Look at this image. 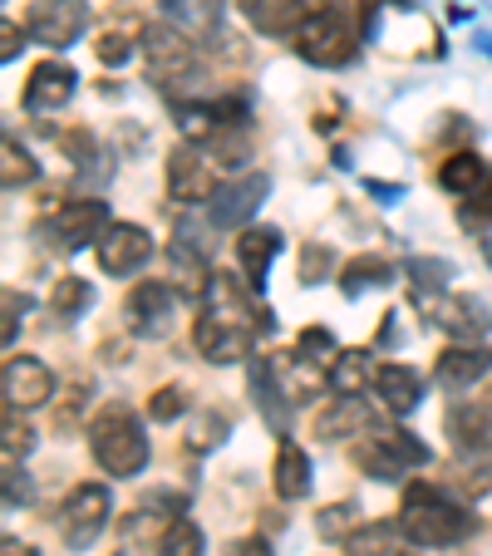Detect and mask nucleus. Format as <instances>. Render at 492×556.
<instances>
[{"label": "nucleus", "mask_w": 492, "mask_h": 556, "mask_svg": "<svg viewBox=\"0 0 492 556\" xmlns=\"http://www.w3.org/2000/svg\"><path fill=\"white\" fill-rule=\"evenodd\" d=\"M492 182V168L482 163L478 153H449L443 157V168H439V188L443 192H453V198H478L482 188Z\"/></svg>", "instance_id": "obj_24"}, {"label": "nucleus", "mask_w": 492, "mask_h": 556, "mask_svg": "<svg viewBox=\"0 0 492 556\" xmlns=\"http://www.w3.org/2000/svg\"><path fill=\"white\" fill-rule=\"evenodd\" d=\"M463 222H468V227H482L492 237V182L478 192V198L463 202Z\"/></svg>", "instance_id": "obj_36"}, {"label": "nucleus", "mask_w": 492, "mask_h": 556, "mask_svg": "<svg viewBox=\"0 0 492 556\" xmlns=\"http://www.w3.org/2000/svg\"><path fill=\"white\" fill-rule=\"evenodd\" d=\"M488 409H492V394H488Z\"/></svg>", "instance_id": "obj_47"}, {"label": "nucleus", "mask_w": 492, "mask_h": 556, "mask_svg": "<svg viewBox=\"0 0 492 556\" xmlns=\"http://www.w3.org/2000/svg\"><path fill=\"white\" fill-rule=\"evenodd\" d=\"M0 556H35V552L25 542H15V536H5V542H0Z\"/></svg>", "instance_id": "obj_44"}, {"label": "nucleus", "mask_w": 492, "mask_h": 556, "mask_svg": "<svg viewBox=\"0 0 492 556\" xmlns=\"http://www.w3.org/2000/svg\"><path fill=\"white\" fill-rule=\"evenodd\" d=\"M138 54H143V70H148L153 85H173V79H182V74L192 70V60H198L188 30L173 25V21L143 25V35H138Z\"/></svg>", "instance_id": "obj_6"}, {"label": "nucleus", "mask_w": 492, "mask_h": 556, "mask_svg": "<svg viewBox=\"0 0 492 556\" xmlns=\"http://www.w3.org/2000/svg\"><path fill=\"white\" fill-rule=\"evenodd\" d=\"M399 542H408L399 522H359L345 536V556H399Z\"/></svg>", "instance_id": "obj_27"}, {"label": "nucleus", "mask_w": 492, "mask_h": 556, "mask_svg": "<svg viewBox=\"0 0 492 556\" xmlns=\"http://www.w3.org/2000/svg\"><path fill=\"white\" fill-rule=\"evenodd\" d=\"M272 483H276V497H281V503H305V497H311V488H315V478H311V453H305L301 443L286 439L281 448H276Z\"/></svg>", "instance_id": "obj_22"}, {"label": "nucleus", "mask_w": 492, "mask_h": 556, "mask_svg": "<svg viewBox=\"0 0 492 556\" xmlns=\"http://www.w3.org/2000/svg\"><path fill=\"white\" fill-rule=\"evenodd\" d=\"M369 192L375 198H399V188H389V182H369Z\"/></svg>", "instance_id": "obj_45"}, {"label": "nucleus", "mask_w": 492, "mask_h": 556, "mask_svg": "<svg viewBox=\"0 0 492 556\" xmlns=\"http://www.w3.org/2000/svg\"><path fill=\"white\" fill-rule=\"evenodd\" d=\"M0 394H5V409H40V404L54 400V375L45 359L35 355H11L5 369H0Z\"/></svg>", "instance_id": "obj_10"}, {"label": "nucleus", "mask_w": 492, "mask_h": 556, "mask_svg": "<svg viewBox=\"0 0 492 556\" xmlns=\"http://www.w3.org/2000/svg\"><path fill=\"white\" fill-rule=\"evenodd\" d=\"M173 311H178V291H173L168 281H138L134 291H128V301H124L128 326H134L143 340L168 336Z\"/></svg>", "instance_id": "obj_11"}, {"label": "nucleus", "mask_w": 492, "mask_h": 556, "mask_svg": "<svg viewBox=\"0 0 492 556\" xmlns=\"http://www.w3.org/2000/svg\"><path fill=\"white\" fill-rule=\"evenodd\" d=\"M74 85H79L74 64H64V60L35 64L30 85H25V109H30V114H60V109L74 99Z\"/></svg>", "instance_id": "obj_15"}, {"label": "nucleus", "mask_w": 492, "mask_h": 556, "mask_svg": "<svg viewBox=\"0 0 492 556\" xmlns=\"http://www.w3.org/2000/svg\"><path fill=\"white\" fill-rule=\"evenodd\" d=\"M54 237H60V247L64 252H85L89 242H99L114 222H109V202H99V198H74V202H64L60 212H54Z\"/></svg>", "instance_id": "obj_13"}, {"label": "nucleus", "mask_w": 492, "mask_h": 556, "mask_svg": "<svg viewBox=\"0 0 492 556\" xmlns=\"http://www.w3.org/2000/svg\"><path fill=\"white\" fill-rule=\"evenodd\" d=\"M89 453L109 478H138L148 468V433L134 409L109 404L94 424H89Z\"/></svg>", "instance_id": "obj_3"}, {"label": "nucleus", "mask_w": 492, "mask_h": 556, "mask_svg": "<svg viewBox=\"0 0 492 556\" xmlns=\"http://www.w3.org/2000/svg\"><path fill=\"white\" fill-rule=\"evenodd\" d=\"M350 458H355L359 472H369L379 483H399V478H408L414 468H424L433 453H429V443H419L408 429H375V433H365V439H355Z\"/></svg>", "instance_id": "obj_4"}, {"label": "nucleus", "mask_w": 492, "mask_h": 556, "mask_svg": "<svg viewBox=\"0 0 492 556\" xmlns=\"http://www.w3.org/2000/svg\"><path fill=\"white\" fill-rule=\"evenodd\" d=\"M202 552H207V542H202V527L192 517H173L163 527V536H157V556H202Z\"/></svg>", "instance_id": "obj_30"}, {"label": "nucleus", "mask_w": 492, "mask_h": 556, "mask_svg": "<svg viewBox=\"0 0 492 556\" xmlns=\"http://www.w3.org/2000/svg\"><path fill=\"white\" fill-rule=\"evenodd\" d=\"M89 25V5L85 0H35L30 15H25V30L35 45H50V50H70Z\"/></svg>", "instance_id": "obj_9"}, {"label": "nucleus", "mask_w": 492, "mask_h": 556, "mask_svg": "<svg viewBox=\"0 0 492 556\" xmlns=\"http://www.w3.org/2000/svg\"><path fill=\"white\" fill-rule=\"evenodd\" d=\"M394 281V266L384 262V256L365 252V256H350L345 266H340V291L345 295H365V291H379V286Z\"/></svg>", "instance_id": "obj_28"}, {"label": "nucleus", "mask_w": 492, "mask_h": 556, "mask_svg": "<svg viewBox=\"0 0 492 556\" xmlns=\"http://www.w3.org/2000/svg\"><path fill=\"white\" fill-rule=\"evenodd\" d=\"M247 384H252V400L262 404L266 424H272V429H286V404H295V400H291V389L281 384V365L256 355L252 369H247Z\"/></svg>", "instance_id": "obj_21"}, {"label": "nucleus", "mask_w": 492, "mask_h": 556, "mask_svg": "<svg viewBox=\"0 0 492 556\" xmlns=\"http://www.w3.org/2000/svg\"><path fill=\"white\" fill-rule=\"evenodd\" d=\"M25 45H21V30H15V21H5L0 25V60H15Z\"/></svg>", "instance_id": "obj_41"}, {"label": "nucleus", "mask_w": 492, "mask_h": 556, "mask_svg": "<svg viewBox=\"0 0 492 556\" xmlns=\"http://www.w3.org/2000/svg\"><path fill=\"white\" fill-rule=\"evenodd\" d=\"M35 433L25 429V424H15V414L5 409V458H15V453H30Z\"/></svg>", "instance_id": "obj_38"}, {"label": "nucleus", "mask_w": 492, "mask_h": 556, "mask_svg": "<svg viewBox=\"0 0 492 556\" xmlns=\"http://www.w3.org/2000/svg\"><path fill=\"white\" fill-rule=\"evenodd\" d=\"M379 424H369V409L359 400H345V394H340V400H330L325 404L320 414H315V433H320V439H365V433H375Z\"/></svg>", "instance_id": "obj_23"}, {"label": "nucleus", "mask_w": 492, "mask_h": 556, "mask_svg": "<svg viewBox=\"0 0 492 556\" xmlns=\"http://www.w3.org/2000/svg\"><path fill=\"white\" fill-rule=\"evenodd\" d=\"M443 424H449L458 453H468V458L492 453V409H488V400H458Z\"/></svg>", "instance_id": "obj_16"}, {"label": "nucleus", "mask_w": 492, "mask_h": 556, "mask_svg": "<svg viewBox=\"0 0 492 556\" xmlns=\"http://www.w3.org/2000/svg\"><path fill=\"white\" fill-rule=\"evenodd\" d=\"M256 326L272 330V311L256 315V295L237 281L231 271H212L207 286V305H202L198 326H192V345L202 350V359L212 365H237V359H252V340Z\"/></svg>", "instance_id": "obj_1"}, {"label": "nucleus", "mask_w": 492, "mask_h": 556, "mask_svg": "<svg viewBox=\"0 0 492 556\" xmlns=\"http://www.w3.org/2000/svg\"><path fill=\"white\" fill-rule=\"evenodd\" d=\"M25 497H30V483H25V472L15 468V463H5V507L25 503Z\"/></svg>", "instance_id": "obj_40"}, {"label": "nucleus", "mask_w": 492, "mask_h": 556, "mask_svg": "<svg viewBox=\"0 0 492 556\" xmlns=\"http://www.w3.org/2000/svg\"><path fill=\"white\" fill-rule=\"evenodd\" d=\"M276 256H281V231L276 227H247L237 237V262H241V276H247L252 291L266 286V271H272Z\"/></svg>", "instance_id": "obj_20"}, {"label": "nucleus", "mask_w": 492, "mask_h": 556, "mask_svg": "<svg viewBox=\"0 0 492 556\" xmlns=\"http://www.w3.org/2000/svg\"><path fill=\"white\" fill-rule=\"evenodd\" d=\"M433 315H439V326L453 336V345H478L492 330V315L478 295H443Z\"/></svg>", "instance_id": "obj_18"}, {"label": "nucleus", "mask_w": 492, "mask_h": 556, "mask_svg": "<svg viewBox=\"0 0 492 556\" xmlns=\"http://www.w3.org/2000/svg\"><path fill=\"white\" fill-rule=\"evenodd\" d=\"M482 262L492 266V237H488V242H482Z\"/></svg>", "instance_id": "obj_46"}, {"label": "nucleus", "mask_w": 492, "mask_h": 556, "mask_svg": "<svg viewBox=\"0 0 492 556\" xmlns=\"http://www.w3.org/2000/svg\"><path fill=\"white\" fill-rule=\"evenodd\" d=\"M355 503H330V507H320V517H315V532L320 536H336V542H345L350 532H355Z\"/></svg>", "instance_id": "obj_35"}, {"label": "nucleus", "mask_w": 492, "mask_h": 556, "mask_svg": "<svg viewBox=\"0 0 492 556\" xmlns=\"http://www.w3.org/2000/svg\"><path fill=\"white\" fill-rule=\"evenodd\" d=\"M227 556H272V546H266L262 536H241V542L227 546Z\"/></svg>", "instance_id": "obj_42"}, {"label": "nucleus", "mask_w": 492, "mask_h": 556, "mask_svg": "<svg viewBox=\"0 0 492 556\" xmlns=\"http://www.w3.org/2000/svg\"><path fill=\"white\" fill-rule=\"evenodd\" d=\"M182 409H188V394H182V384H163L153 400H148V419H153V424L182 419Z\"/></svg>", "instance_id": "obj_34"}, {"label": "nucleus", "mask_w": 492, "mask_h": 556, "mask_svg": "<svg viewBox=\"0 0 492 556\" xmlns=\"http://www.w3.org/2000/svg\"><path fill=\"white\" fill-rule=\"evenodd\" d=\"M266 192H272V178H266V173H247V178L227 182V188L212 198V227L247 231L252 217H256V207L266 202Z\"/></svg>", "instance_id": "obj_12"}, {"label": "nucleus", "mask_w": 492, "mask_h": 556, "mask_svg": "<svg viewBox=\"0 0 492 556\" xmlns=\"http://www.w3.org/2000/svg\"><path fill=\"white\" fill-rule=\"evenodd\" d=\"M336 355H340L336 340H330V330H320V326L301 330V340H295V359H311V365H330Z\"/></svg>", "instance_id": "obj_33"}, {"label": "nucleus", "mask_w": 492, "mask_h": 556, "mask_svg": "<svg viewBox=\"0 0 492 556\" xmlns=\"http://www.w3.org/2000/svg\"><path fill=\"white\" fill-rule=\"evenodd\" d=\"M375 375H379V365L369 350H340L330 359V389L345 394V400H359L365 389H375Z\"/></svg>", "instance_id": "obj_25"}, {"label": "nucleus", "mask_w": 492, "mask_h": 556, "mask_svg": "<svg viewBox=\"0 0 492 556\" xmlns=\"http://www.w3.org/2000/svg\"><path fill=\"white\" fill-rule=\"evenodd\" d=\"M488 375H492V350L488 345H449L439 355V365H433V379H439L443 389H453V394L472 389Z\"/></svg>", "instance_id": "obj_17"}, {"label": "nucleus", "mask_w": 492, "mask_h": 556, "mask_svg": "<svg viewBox=\"0 0 492 556\" xmlns=\"http://www.w3.org/2000/svg\"><path fill=\"white\" fill-rule=\"evenodd\" d=\"M320 266H325V252L320 247H311V252H305V286L320 281Z\"/></svg>", "instance_id": "obj_43"}, {"label": "nucleus", "mask_w": 492, "mask_h": 556, "mask_svg": "<svg viewBox=\"0 0 492 556\" xmlns=\"http://www.w3.org/2000/svg\"><path fill=\"white\" fill-rule=\"evenodd\" d=\"M222 433H227V419L222 414H202V424L192 429V448H212V443H222Z\"/></svg>", "instance_id": "obj_37"}, {"label": "nucleus", "mask_w": 492, "mask_h": 556, "mask_svg": "<svg viewBox=\"0 0 492 556\" xmlns=\"http://www.w3.org/2000/svg\"><path fill=\"white\" fill-rule=\"evenodd\" d=\"M241 15L262 35H295L305 21V0H241Z\"/></svg>", "instance_id": "obj_26"}, {"label": "nucleus", "mask_w": 492, "mask_h": 556, "mask_svg": "<svg viewBox=\"0 0 492 556\" xmlns=\"http://www.w3.org/2000/svg\"><path fill=\"white\" fill-rule=\"evenodd\" d=\"M375 394H379V404H384V414H394V419H404V414H414L424 404V379L414 375L408 365H379V375H375Z\"/></svg>", "instance_id": "obj_19"}, {"label": "nucleus", "mask_w": 492, "mask_h": 556, "mask_svg": "<svg viewBox=\"0 0 492 556\" xmlns=\"http://www.w3.org/2000/svg\"><path fill=\"white\" fill-rule=\"evenodd\" d=\"M359 40H365V35L355 30V21H345V15L330 11V5H325V11H311L291 35L295 54H301L305 64H320V70L350 64L359 54Z\"/></svg>", "instance_id": "obj_5"}, {"label": "nucleus", "mask_w": 492, "mask_h": 556, "mask_svg": "<svg viewBox=\"0 0 492 556\" xmlns=\"http://www.w3.org/2000/svg\"><path fill=\"white\" fill-rule=\"evenodd\" d=\"M148 256H153V237L138 222H114L99 237V271L104 276H134Z\"/></svg>", "instance_id": "obj_14"}, {"label": "nucleus", "mask_w": 492, "mask_h": 556, "mask_svg": "<svg viewBox=\"0 0 492 556\" xmlns=\"http://www.w3.org/2000/svg\"><path fill=\"white\" fill-rule=\"evenodd\" d=\"M94 54H99V60H104V64H124L134 50H128V40H124V35H99Z\"/></svg>", "instance_id": "obj_39"}, {"label": "nucleus", "mask_w": 492, "mask_h": 556, "mask_svg": "<svg viewBox=\"0 0 492 556\" xmlns=\"http://www.w3.org/2000/svg\"><path fill=\"white\" fill-rule=\"evenodd\" d=\"M217 168H212V157L202 153L198 143H182L168 153V198L178 207H202V202L217 198Z\"/></svg>", "instance_id": "obj_8"}, {"label": "nucleus", "mask_w": 492, "mask_h": 556, "mask_svg": "<svg viewBox=\"0 0 492 556\" xmlns=\"http://www.w3.org/2000/svg\"><path fill=\"white\" fill-rule=\"evenodd\" d=\"M89 281H79V276H60L54 281V291H50V305H54V315H79L89 305Z\"/></svg>", "instance_id": "obj_32"}, {"label": "nucleus", "mask_w": 492, "mask_h": 556, "mask_svg": "<svg viewBox=\"0 0 492 556\" xmlns=\"http://www.w3.org/2000/svg\"><path fill=\"white\" fill-rule=\"evenodd\" d=\"M399 527L414 546H453L463 536H472L478 517L463 503H453L443 488L433 483H414L404 488V507H399Z\"/></svg>", "instance_id": "obj_2"}, {"label": "nucleus", "mask_w": 492, "mask_h": 556, "mask_svg": "<svg viewBox=\"0 0 492 556\" xmlns=\"http://www.w3.org/2000/svg\"><path fill=\"white\" fill-rule=\"evenodd\" d=\"M114 517V497H109L104 483H79L60 507V532L74 552H85V546L99 542V532L109 527Z\"/></svg>", "instance_id": "obj_7"}, {"label": "nucleus", "mask_w": 492, "mask_h": 556, "mask_svg": "<svg viewBox=\"0 0 492 556\" xmlns=\"http://www.w3.org/2000/svg\"><path fill=\"white\" fill-rule=\"evenodd\" d=\"M35 178H40V163H35V157L25 153L11 134H5V143H0V182H5V192L30 188Z\"/></svg>", "instance_id": "obj_29"}, {"label": "nucleus", "mask_w": 492, "mask_h": 556, "mask_svg": "<svg viewBox=\"0 0 492 556\" xmlns=\"http://www.w3.org/2000/svg\"><path fill=\"white\" fill-rule=\"evenodd\" d=\"M163 11L178 25H192V30H212L222 15V0H163Z\"/></svg>", "instance_id": "obj_31"}]
</instances>
